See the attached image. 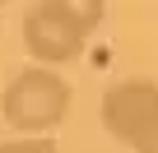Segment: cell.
Listing matches in <instances>:
<instances>
[{
  "mask_svg": "<svg viewBox=\"0 0 158 153\" xmlns=\"http://www.w3.org/2000/svg\"><path fill=\"white\" fill-rule=\"evenodd\" d=\"M102 23V5H89V0H37V5L23 10V51L42 65V70H56V65H70L84 56L93 28Z\"/></svg>",
  "mask_w": 158,
  "mask_h": 153,
  "instance_id": "6da1fadb",
  "label": "cell"
},
{
  "mask_svg": "<svg viewBox=\"0 0 158 153\" xmlns=\"http://www.w3.org/2000/svg\"><path fill=\"white\" fill-rule=\"evenodd\" d=\"M70 102H74V88L60 70H42V65H28L19 70L14 79L0 93V111H5L10 130L19 135H47L56 130L65 116H70Z\"/></svg>",
  "mask_w": 158,
  "mask_h": 153,
  "instance_id": "7a4b0ae2",
  "label": "cell"
},
{
  "mask_svg": "<svg viewBox=\"0 0 158 153\" xmlns=\"http://www.w3.org/2000/svg\"><path fill=\"white\" fill-rule=\"evenodd\" d=\"M102 130L130 153H158V79H116L102 93Z\"/></svg>",
  "mask_w": 158,
  "mask_h": 153,
  "instance_id": "3957f363",
  "label": "cell"
},
{
  "mask_svg": "<svg viewBox=\"0 0 158 153\" xmlns=\"http://www.w3.org/2000/svg\"><path fill=\"white\" fill-rule=\"evenodd\" d=\"M0 153H60L56 139H0Z\"/></svg>",
  "mask_w": 158,
  "mask_h": 153,
  "instance_id": "277c9868",
  "label": "cell"
}]
</instances>
